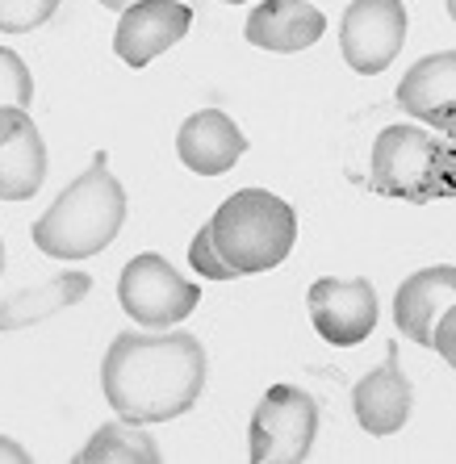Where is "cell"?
<instances>
[{
    "label": "cell",
    "mask_w": 456,
    "mask_h": 464,
    "mask_svg": "<svg viewBox=\"0 0 456 464\" xmlns=\"http://www.w3.org/2000/svg\"><path fill=\"white\" fill-rule=\"evenodd\" d=\"M206 347L189 331H121L101 364V393L131 422H172L206 389Z\"/></svg>",
    "instance_id": "6da1fadb"
},
{
    "label": "cell",
    "mask_w": 456,
    "mask_h": 464,
    "mask_svg": "<svg viewBox=\"0 0 456 464\" xmlns=\"http://www.w3.org/2000/svg\"><path fill=\"white\" fill-rule=\"evenodd\" d=\"M126 209H131L126 188H121L118 176L109 172V155L97 151L92 163L34 222L30 238L43 256L76 264V259L105 251L118 238L121 222H126Z\"/></svg>",
    "instance_id": "7a4b0ae2"
},
{
    "label": "cell",
    "mask_w": 456,
    "mask_h": 464,
    "mask_svg": "<svg viewBox=\"0 0 456 464\" xmlns=\"http://www.w3.org/2000/svg\"><path fill=\"white\" fill-rule=\"evenodd\" d=\"M209 235L235 276H260L289 259L297 243V214L268 188H239L209 218Z\"/></svg>",
    "instance_id": "3957f363"
},
{
    "label": "cell",
    "mask_w": 456,
    "mask_h": 464,
    "mask_svg": "<svg viewBox=\"0 0 456 464\" xmlns=\"http://www.w3.org/2000/svg\"><path fill=\"white\" fill-rule=\"evenodd\" d=\"M318 440V401L297 385H268L251 411L247 456L251 464H302Z\"/></svg>",
    "instance_id": "277c9868"
},
{
    "label": "cell",
    "mask_w": 456,
    "mask_h": 464,
    "mask_svg": "<svg viewBox=\"0 0 456 464\" xmlns=\"http://www.w3.org/2000/svg\"><path fill=\"white\" fill-rule=\"evenodd\" d=\"M118 302L142 331H172L201 305V289L197 281L180 276L163 256L142 251V256L126 259V268H121Z\"/></svg>",
    "instance_id": "5b68a950"
},
{
    "label": "cell",
    "mask_w": 456,
    "mask_h": 464,
    "mask_svg": "<svg viewBox=\"0 0 456 464\" xmlns=\"http://www.w3.org/2000/svg\"><path fill=\"white\" fill-rule=\"evenodd\" d=\"M432 168H435V139L427 126L398 121L373 139L369 155V184L381 197L427 206L432 201Z\"/></svg>",
    "instance_id": "8992f818"
},
{
    "label": "cell",
    "mask_w": 456,
    "mask_h": 464,
    "mask_svg": "<svg viewBox=\"0 0 456 464\" xmlns=\"http://www.w3.org/2000/svg\"><path fill=\"white\" fill-rule=\"evenodd\" d=\"M406 46L403 0H352L339 22V54L356 76H377Z\"/></svg>",
    "instance_id": "52a82bcc"
},
{
    "label": "cell",
    "mask_w": 456,
    "mask_h": 464,
    "mask_svg": "<svg viewBox=\"0 0 456 464\" xmlns=\"http://www.w3.org/2000/svg\"><path fill=\"white\" fill-rule=\"evenodd\" d=\"M310 323L331 347H356L377 331V289L364 276H323L306 293Z\"/></svg>",
    "instance_id": "ba28073f"
},
{
    "label": "cell",
    "mask_w": 456,
    "mask_h": 464,
    "mask_svg": "<svg viewBox=\"0 0 456 464\" xmlns=\"http://www.w3.org/2000/svg\"><path fill=\"white\" fill-rule=\"evenodd\" d=\"M193 25V9L180 0H139L131 9H121L118 30H113V51L131 72L160 59L168 46H176Z\"/></svg>",
    "instance_id": "9c48e42d"
},
{
    "label": "cell",
    "mask_w": 456,
    "mask_h": 464,
    "mask_svg": "<svg viewBox=\"0 0 456 464\" xmlns=\"http://www.w3.org/2000/svg\"><path fill=\"white\" fill-rule=\"evenodd\" d=\"M411 406H414V389L403 372L398 343H390L385 360L352 385V414L369 435L385 440V435H398L411 422Z\"/></svg>",
    "instance_id": "30bf717a"
},
{
    "label": "cell",
    "mask_w": 456,
    "mask_h": 464,
    "mask_svg": "<svg viewBox=\"0 0 456 464\" xmlns=\"http://www.w3.org/2000/svg\"><path fill=\"white\" fill-rule=\"evenodd\" d=\"M46 180V142L30 109H0V201H30Z\"/></svg>",
    "instance_id": "8fae6325"
},
{
    "label": "cell",
    "mask_w": 456,
    "mask_h": 464,
    "mask_svg": "<svg viewBox=\"0 0 456 464\" xmlns=\"http://www.w3.org/2000/svg\"><path fill=\"white\" fill-rule=\"evenodd\" d=\"M176 155H180V163L189 172L222 176L247 155V134L222 109H197V113L185 118L180 134H176Z\"/></svg>",
    "instance_id": "7c38bea8"
},
{
    "label": "cell",
    "mask_w": 456,
    "mask_h": 464,
    "mask_svg": "<svg viewBox=\"0 0 456 464\" xmlns=\"http://www.w3.org/2000/svg\"><path fill=\"white\" fill-rule=\"evenodd\" d=\"M393 101L432 130H456V51L423 54L419 63L398 80Z\"/></svg>",
    "instance_id": "4fadbf2b"
},
{
    "label": "cell",
    "mask_w": 456,
    "mask_h": 464,
    "mask_svg": "<svg viewBox=\"0 0 456 464\" xmlns=\"http://www.w3.org/2000/svg\"><path fill=\"white\" fill-rule=\"evenodd\" d=\"M456 302V264H432L411 272L393 293V326L403 339L432 347L440 314Z\"/></svg>",
    "instance_id": "5bb4252c"
},
{
    "label": "cell",
    "mask_w": 456,
    "mask_h": 464,
    "mask_svg": "<svg viewBox=\"0 0 456 464\" xmlns=\"http://www.w3.org/2000/svg\"><path fill=\"white\" fill-rule=\"evenodd\" d=\"M243 34H247V43L260 46V51L297 54V51H310L326 34V17L310 0H260V5L247 13Z\"/></svg>",
    "instance_id": "9a60e30c"
},
{
    "label": "cell",
    "mask_w": 456,
    "mask_h": 464,
    "mask_svg": "<svg viewBox=\"0 0 456 464\" xmlns=\"http://www.w3.org/2000/svg\"><path fill=\"white\" fill-rule=\"evenodd\" d=\"M92 289V276L88 272H54L43 285L22 289L0 302V331H25V326H38L54 314L80 305Z\"/></svg>",
    "instance_id": "2e32d148"
},
{
    "label": "cell",
    "mask_w": 456,
    "mask_h": 464,
    "mask_svg": "<svg viewBox=\"0 0 456 464\" xmlns=\"http://www.w3.org/2000/svg\"><path fill=\"white\" fill-rule=\"evenodd\" d=\"M80 464H160V443L142 422L113 419L88 435V443L76 456Z\"/></svg>",
    "instance_id": "e0dca14e"
},
{
    "label": "cell",
    "mask_w": 456,
    "mask_h": 464,
    "mask_svg": "<svg viewBox=\"0 0 456 464\" xmlns=\"http://www.w3.org/2000/svg\"><path fill=\"white\" fill-rule=\"evenodd\" d=\"M5 105H22L30 109L34 105V76L25 59L9 46H0V109Z\"/></svg>",
    "instance_id": "ac0fdd59"
},
{
    "label": "cell",
    "mask_w": 456,
    "mask_h": 464,
    "mask_svg": "<svg viewBox=\"0 0 456 464\" xmlns=\"http://www.w3.org/2000/svg\"><path fill=\"white\" fill-rule=\"evenodd\" d=\"M63 0H0V34H30L59 13Z\"/></svg>",
    "instance_id": "d6986e66"
},
{
    "label": "cell",
    "mask_w": 456,
    "mask_h": 464,
    "mask_svg": "<svg viewBox=\"0 0 456 464\" xmlns=\"http://www.w3.org/2000/svg\"><path fill=\"white\" fill-rule=\"evenodd\" d=\"M189 264H193L197 276H206V281H235V268H230L227 259L218 256L214 247V235H209V222L193 235V243H189Z\"/></svg>",
    "instance_id": "ffe728a7"
},
{
    "label": "cell",
    "mask_w": 456,
    "mask_h": 464,
    "mask_svg": "<svg viewBox=\"0 0 456 464\" xmlns=\"http://www.w3.org/2000/svg\"><path fill=\"white\" fill-rule=\"evenodd\" d=\"M456 197V130H444L435 139V168H432V201Z\"/></svg>",
    "instance_id": "44dd1931"
},
{
    "label": "cell",
    "mask_w": 456,
    "mask_h": 464,
    "mask_svg": "<svg viewBox=\"0 0 456 464\" xmlns=\"http://www.w3.org/2000/svg\"><path fill=\"white\" fill-rule=\"evenodd\" d=\"M432 347L440 352V360H444V364L456 372V302L448 305L444 314H440V323H435V335H432Z\"/></svg>",
    "instance_id": "7402d4cb"
},
{
    "label": "cell",
    "mask_w": 456,
    "mask_h": 464,
    "mask_svg": "<svg viewBox=\"0 0 456 464\" xmlns=\"http://www.w3.org/2000/svg\"><path fill=\"white\" fill-rule=\"evenodd\" d=\"M34 456L25 452L17 440H9V435H0V464H30Z\"/></svg>",
    "instance_id": "603a6c76"
},
{
    "label": "cell",
    "mask_w": 456,
    "mask_h": 464,
    "mask_svg": "<svg viewBox=\"0 0 456 464\" xmlns=\"http://www.w3.org/2000/svg\"><path fill=\"white\" fill-rule=\"evenodd\" d=\"M97 5H105V9L121 13V9H131V5H139V0H97Z\"/></svg>",
    "instance_id": "cb8c5ba5"
},
{
    "label": "cell",
    "mask_w": 456,
    "mask_h": 464,
    "mask_svg": "<svg viewBox=\"0 0 456 464\" xmlns=\"http://www.w3.org/2000/svg\"><path fill=\"white\" fill-rule=\"evenodd\" d=\"M444 5H448V17H452V22H456V0H444Z\"/></svg>",
    "instance_id": "d4e9b609"
},
{
    "label": "cell",
    "mask_w": 456,
    "mask_h": 464,
    "mask_svg": "<svg viewBox=\"0 0 456 464\" xmlns=\"http://www.w3.org/2000/svg\"><path fill=\"white\" fill-rule=\"evenodd\" d=\"M218 5H247V0H218Z\"/></svg>",
    "instance_id": "484cf974"
},
{
    "label": "cell",
    "mask_w": 456,
    "mask_h": 464,
    "mask_svg": "<svg viewBox=\"0 0 456 464\" xmlns=\"http://www.w3.org/2000/svg\"><path fill=\"white\" fill-rule=\"evenodd\" d=\"M0 272H5V247H0Z\"/></svg>",
    "instance_id": "4316f807"
}]
</instances>
